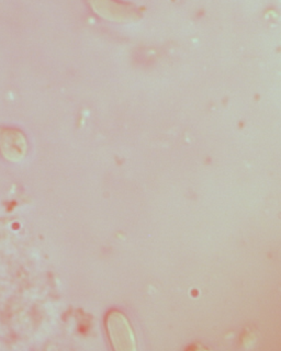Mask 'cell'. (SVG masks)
Instances as JSON below:
<instances>
[{
	"label": "cell",
	"instance_id": "7a4b0ae2",
	"mask_svg": "<svg viewBox=\"0 0 281 351\" xmlns=\"http://www.w3.org/2000/svg\"><path fill=\"white\" fill-rule=\"evenodd\" d=\"M187 351H208L207 349L204 348V347H201V346H193L191 348H188Z\"/></svg>",
	"mask_w": 281,
	"mask_h": 351
},
{
	"label": "cell",
	"instance_id": "6da1fadb",
	"mask_svg": "<svg viewBox=\"0 0 281 351\" xmlns=\"http://www.w3.org/2000/svg\"><path fill=\"white\" fill-rule=\"evenodd\" d=\"M106 329L113 351H138L132 326L123 313L117 310L108 313Z\"/></svg>",
	"mask_w": 281,
	"mask_h": 351
}]
</instances>
